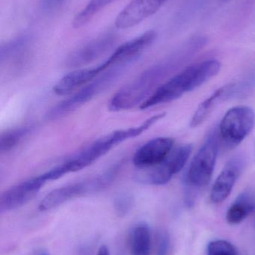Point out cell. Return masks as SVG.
Instances as JSON below:
<instances>
[{
    "label": "cell",
    "instance_id": "25",
    "mask_svg": "<svg viewBox=\"0 0 255 255\" xmlns=\"http://www.w3.org/2000/svg\"><path fill=\"white\" fill-rule=\"evenodd\" d=\"M62 1V0H47L48 2L50 3V4H55V3L60 2V1Z\"/></svg>",
    "mask_w": 255,
    "mask_h": 255
},
{
    "label": "cell",
    "instance_id": "5",
    "mask_svg": "<svg viewBox=\"0 0 255 255\" xmlns=\"http://www.w3.org/2000/svg\"><path fill=\"white\" fill-rule=\"evenodd\" d=\"M193 146L192 144L181 145L160 164L145 169H137L134 179L137 182L148 185L160 186L167 184L174 175L179 173L188 161Z\"/></svg>",
    "mask_w": 255,
    "mask_h": 255
},
{
    "label": "cell",
    "instance_id": "11",
    "mask_svg": "<svg viewBox=\"0 0 255 255\" xmlns=\"http://www.w3.org/2000/svg\"><path fill=\"white\" fill-rule=\"evenodd\" d=\"M175 140L172 138H154L145 142L133 155V164L137 169L152 167L160 164L172 152Z\"/></svg>",
    "mask_w": 255,
    "mask_h": 255
},
{
    "label": "cell",
    "instance_id": "4",
    "mask_svg": "<svg viewBox=\"0 0 255 255\" xmlns=\"http://www.w3.org/2000/svg\"><path fill=\"white\" fill-rule=\"evenodd\" d=\"M127 67L119 65L108 69L88 85L81 88L76 94L54 106L48 112L46 118L49 121H55L74 112L115 83Z\"/></svg>",
    "mask_w": 255,
    "mask_h": 255
},
{
    "label": "cell",
    "instance_id": "14",
    "mask_svg": "<svg viewBox=\"0 0 255 255\" xmlns=\"http://www.w3.org/2000/svg\"><path fill=\"white\" fill-rule=\"evenodd\" d=\"M243 167L244 162L239 157H234L226 163L213 185L211 193L212 202L221 203L230 196Z\"/></svg>",
    "mask_w": 255,
    "mask_h": 255
},
{
    "label": "cell",
    "instance_id": "22",
    "mask_svg": "<svg viewBox=\"0 0 255 255\" xmlns=\"http://www.w3.org/2000/svg\"><path fill=\"white\" fill-rule=\"evenodd\" d=\"M133 199L131 195L122 193L115 199V208L118 215H125L133 206Z\"/></svg>",
    "mask_w": 255,
    "mask_h": 255
},
{
    "label": "cell",
    "instance_id": "7",
    "mask_svg": "<svg viewBox=\"0 0 255 255\" xmlns=\"http://www.w3.org/2000/svg\"><path fill=\"white\" fill-rule=\"evenodd\" d=\"M255 126V113L248 106H237L229 109L220 126L223 142L229 147L241 144L251 133Z\"/></svg>",
    "mask_w": 255,
    "mask_h": 255
},
{
    "label": "cell",
    "instance_id": "1",
    "mask_svg": "<svg viewBox=\"0 0 255 255\" xmlns=\"http://www.w3.org/2000/svg\"><path fill=\"white\" fill-rule=\"evenodd\" d=\"M165 117L166 113L158 114L148 118L137 127L115 130L106 136L99 138L61 164L50 169L49 171L52 179L55 181L67 174L78 172L88 167L118 144L139 136Z\"/></svg>",
    "mask_w": 255,
    "mask_h": 255
},
{
    "label": "cell",
    "instance_id": "24",
    "mask_svg": "<svg viewBox=\"0 0 255 255\" xmlns=\"http://www.w3.org/2000/svg\"><path fill=\"white\" fill-rule=\"evenodd\" d=\"M97 255H110L109 250L106 246H102L100 249H99L98 253Z\"/></svg>",
    "mask_w": 255,
    "mask_h": 255
},
{
    "label": "cell",
    "instance_id": "8",
    "mask_svg": "<svg viewBox=\"0 0 255 255\" xmlns=\"http://www.w3.org/2000/svg\"><path fill=\"white\" fill-rule=\"evenodd\" d=\"M102 190H103V186L96 175L90 179L67 184L52 190L42 199L39 204L38 209L40 211H49L70 199Z\"/></svg>",
    "mask_w": 255,
    "mask_h": 255
},
{
    "label": "cell",
    "instance_id": "18",
    "mask_svg": "<svg viewBox=\"0 0 255 255\" xmlns=\"http://www.w3.org/2000/svg\"><path fill=\"white\" fill-rule=\"evenodd\" d=\"M150 244L151 239L148 226L141 224L136 226L132 232L130 238L132 255H149Z\"/></svg>",
    "mask_w": 255,
    "mask_h": 255
},
{
    "label": "cell",
    "instance_id": "10",
    "mask_svg": "<svg viewBox=\"0 0 255 255\" xmlns=\"http://www.w3.org/2000/svg\"><path fill=\"white\" fill-rule=\"evenodd\" d=\"M116 42L115 34H103L70 54L66 61V66L69 68H79L88 65L110 51Z\"/></svg>",
    "mask_w": 255,
    "mask_h": 255
},
{
    "label": "cell",
    "instance_id": "13",
    "mask_svg": "<svg viewBox=\"0 0 255 255\" xmlns=\"http://www.w3.org/2000/svg\"><path fill=\"white\" fill-rule=\"evenodd\" d=\"M112 67L109 59L101 64L90 68L78 69L63 76L53 88V91L58 96H65L88 85L103 72Z\"/></svg>",
    "mask_w": 255,
    "mask_h": 255
},
{
    "label": "cell",
    "instance_id": "20",
    "mask_svg": "<svg viewBox=\"0 0 255 255\" xmlns=\"http://www.w3.org/2000/svg\"><path fill=\"white\" fill-rule=\"evenodd\" d=\"M115 1V0H90L86 6L75 16L73 26L75 28H79L86 25L87 22H89L94 15Z\"/></svg>",
    "mask_w": 255,
    "mask_h": 255
},
{
    "label": "cell",
    "instance_id": "17",
    "mask_svg": "<svg viewBox=\"0 0 255 255\" xmlns=\"http://www.w3.org/2000/svg\"><path fill=\"white\" fill-rule=\"evenodd\" d=\"M31 46V40L28 35H22L4 44L0 49V63L17 61L26 55Z\"/></svg>",
    "mask_w": 255,
    "mask_h": 255
},
{
    "label": "cell",
    "instance_id": "12",
    "mask_svg": "<svg viewBox=\"0 0 255 255\" xmlns=\"http://www.w3.org/2000/svg\"><path fill=\"white\" fill-rule=\"evenodd\" d=\"M168 0H132L117 16L115 26L127 29L158 11Z\"/></svg>",
    "mask_w": 255,
    "mask_h": 255
},
{
    "label": "cell",
    "instance_id": "3",
    "mask_svg": "<svg viewBox=\"0 0 255 255\" xmlns=\"http://www.w3.org/2000/svg\"><path fill=\"white\" fill-rule=\"evenodd\" d=\"M169 69L168 64H157L142 72L112 97L109 103V111L122 112L142 106L159 88V82Z\"/></svg>",
    "mask_w": 255,
    "mask_h": 255
},
{
    "label": "cell",
    "instance_id": "9",
    "mask_svg": "<svg viewBox=\"0 0 255 255\" xmlns=\"http://www.w3.org/2000/svg\"><path fill=\"white\" fill-rule=\"evenodd\" d=\"M46 183L40 174L7 189L0 196V212H9L23 206L37 194Z\"/></svg>",
    "mask_w": 255,
    "mask_h": 255
},
{
    "label": "cell",
    "instance_id": "19",
    "mask_svg": "<svg viewBox=\"0 0 255 255\" xmlns=\"http://www.w3.org/2000/svg\"><path fill=\"white\" fill-rule=\"evenodd\" d=\"M30 127L13 128L5 130L0 136V152L7 153L17 146L21 141L31 132Z\"/></svg>",
    "mask_w": 255,
    "mask_h": 255
},
{
    "label": "cell",
    "instance_id": "23",
    "mask_svg": "<svg viewBox=\"0 0 255 255\" xmlns=\"http://www.w3.org/2000/svg\"><path fill=\"white\" fill-rule=\"evenodd\" d=\"M169 249V238L166 232H159L157 238L156 255H167Z\"/></svg>",
    "mask_w": 255,
    "mask_h": 255
},
{
    "label": "cell",
    "instance_id": "15",
    "mask_svg": "<svg viewBox=\"0 0 255 255\" xmlns=\"http://www.w3.org/2000/svg\"><path fill=\"white\" fill-rule=\"evenodd\" d=\"M235 88V84H229L224 85L222 88L217 89L211 97H208L203 103H201L195 112L191 122L190 127L196 128L203 124L204 121L211 115V112L215 109L216 106L229 97Z\"/></svg>",
    "mask_w": 255,
    "mask_h": 255
},
{
    "label": "cell",
    "instance_id": "27",
    "mask_svg": "<svg viewBox=\"0 0 255 255\" xmlns=\"http://www.w3.org/2000/svg\"></svg>",
    "mask_w": 255,
    "mask_h": 255
},
{
    "label": "cell",
    "instance_id": "2",
    "mask_svg": "<svg viewBox=\"0 0 255 255\" xmlns=\"http://www.w3.org/2000/svg\"><path fill=\"white\" fill-rule=\"evenodd\" d=\"M221 64L217 60H208L187 67L160 85L154 94L140 106L141 110L171 103L191 92L217 76Z\"/></svg>",
    "mask_w": 255,
    "mask_h": 255
},
{
    "label": "cell",
    "instance_id": "6",
    "mask_svg": "<svg viewBox=\"0 0 255 255\" xmlns=\"http://www.w3.org/2000/svg\"><path fill=\"white\" fill-rule=\"evenodd\" d=\"M218 150V138L215 133H211L190 163L185 178V182L190 187L202 188L209 184L215 168Z\"/></svg>",
    "mask_w": 255,
    "mask_h": 255
},
{
    "label": "cell",
    "instance_id": "21",
    "mask_svg": "<svg viewBox=\"0 0 255 255\" xmlns=\"http://www.w3.org/2000/svg\"><path fill=\"white\" fill-rule=\"evenodd\" d=\"M207 253L208 255H238L235 246L223 240L210 243Z\"/></svg>",
    "mask_w": 255,
    "mask_h": 255
},
{
    "label": "cell",
    "instance_id": "16",
    "mask_svg": "<svg viewBox=\"0 0 255 255\" xmlns=\"http://www.w3.org/2000/svg\"><path fill=\"white\" fill-rule=\"evenodd\" d=\"M255 211V195L244 192L238 196L226 214V220L230 225H238Z\"/></svg>",
    "mask_w": 255,
    "mask_h": 255
},
{
    "label": "cell",
    "instance_id": "26",
    "mask_svg": "<svg viewBox=\"0 0 255 255\" xmlns=\"http://www.w3.org/2000/svg\"></svg>",
    "mask_w": 255,
    "mask_h": 255
}]
</instances>
